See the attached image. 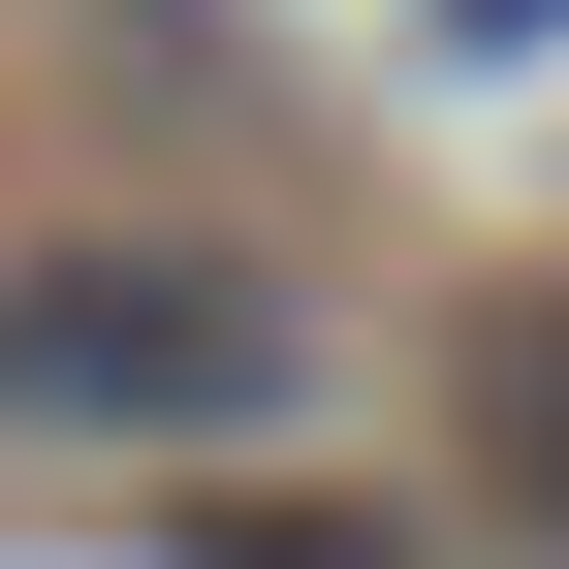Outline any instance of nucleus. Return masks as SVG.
Listing matches in <instances>:
<instances>
[{"mask_svg": "<svg viewBox=\"0 0 569 569\" xmlns=\"http://www.w3.org/2000/svg\"><path fill=\"white\" fill-rule=\"evenodd\" d=\"M284 380H317V317L253 253H0V411L32 443H253Z\"/></svg>", "mask_w": 569, "mask_h": 569, "instance_id": "1", "label": "nucleus"}, {"mask_svg": "<svg viewBox=\"0 0 569 569\" xmlns=\"http://www.w3.org/2000/svg\"><path fill=\"white\" fill-rule=\"evenodd\" d=\"M475 443H507V507H569V284H538L507 348H475Z\"/></svg>", "mask_w": 569, "mask_h": 569, "instance_id": "2", "label": "nucleus"}, {"mask_svg": "<svg viewBox=\"0 0 569 569\" xmlns=\"http://www.w3.org/2000/svg\"><path fill=\"white\" fill-rule=\"evenodd\" d=\"M190 569H411V538H348V507H222Z\"/></svg>", "mask_w": 569, "mask_h": 569, "instance_id": "3", "label": "nucleus"}, {"mask_svg": "<svg viewBox=\"0 0 569 569\" xmlns=\"http://www.w3.org/2000/svg\"><path fill=\"white\" fill-rule=\"evenodd\" d=\"M411 32H443V63H538V32H569V0H411Z\"/></svg>", "mask_w": 569, "mask_h": 569, "instance_id": "4", "label": "nucleus"}]
</instances>
